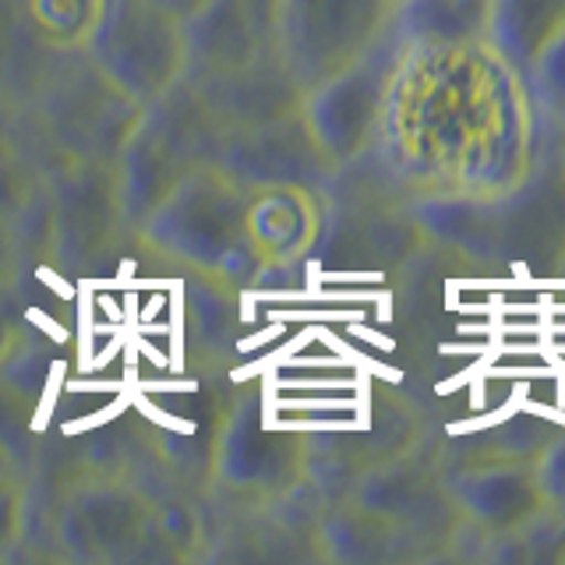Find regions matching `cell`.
Here are the masks:
<instances>
[{
    "label": "cell",
    "instance_id": "obj_1",
    "mask_svg": "<svg viewBox=\"0 0 565 565\" xmlns=\"http://www.w3.org/2000/svg\"><path fill=\"white\" fill-rule=\"evenodd\" d=\"M35 526L57 558L103 565L173 562L156 530V499L124 473L75 463L67 473L50 477L46 491L25 481L22 537Z\"/></svg>",
    "mask_w": 565,
    "mask_h": 565
},
{
    "label": "cell",
    "instance_id": "obj_2",
    "mask_svg": "<svg viewBox=\"0 0 565 565\" xmlns=\"http://www.w3.org/2000/svg\"><path fill=\"white\" fill-rule=\"evenodd\" d=\"M247 188L216 163L194 167L146 223L135 244L181 273H209L252 294L262 282V265L247 244Z\"/></svg>",
    "mask_w": 565,
    "mask_h": 565
},
{
    "label": "cell",
    "instance_id": "obj_3",
    "mask_svg": "<svg viewBox=\"0 0 565 565\" xmlns=\"http://www.w3.org/2000/svg\"><path fill=\"white\" fill-rule=\"evenodd\" d=\"M138 117L141 103L106 82L85 53H71L43 93L8 124L50 170L57 163H117Z\"/></svg>",
    "mask_w": 565,
    "mask_h": 565
},
{
    "label": "cell",
    "instance_id": "obj_4",
    "mask_svg": "<svg viewBox=\"0 0 565 565\" xmlns=\"http://www.w3.org/2000/svg\"><path fill=\"white\" fill-rule=\"evenodd\" d=\"M220 128L209 117L194 88L181 78L163 96L141 106V117L120 149L114 173L124 220L135 230L146 223L149 212L167 199V194L184 181V177L212 163L216 156Z\"/></svg>",
    "mask_w": 565,
    "mask_h": 565
},
{
    "label": "cell",
    "instance_id": "obj_5",
    "mask_svg": "<svg viewBox=\"0 0 565 565\" xmlns=\"http://www.w3.org/2000/svg\"><path fill=\"white\" fill-rule=\"evenodd\" d=\"M50 255L46 269L75 282L103 276L135 244L124 220L114 163H57L46 170Z\"/></svg>",
    "mask_w": 565,
    "mask_h": 565
},
{
    "label": "cell",
    "instance_id": "obj_6",
    "mask_svg": "<svg viewBox=\"0 0 565 565\" xmlns=\"http://www.w3.org/2000/svg\"><path fill=\"white\" fill-rule=\"evenodd\" d=\"M300 473H305V452L290 446V431L282 424H273L265 399L258 393L226 399L202 499L220 509L279 502Z\"/></svg>",
    "mask_w": 565,
    "mask_h": 565
},
{
    "label": "cell",
    "instance_id": "obj_7",
    "mask_svg": "<svg viewBox=\"0 0 565 565\" xmlns=\"http://www.w3.org/2000/svg\"><path fill=\"white\" fill-rule=\"evenodd\" d=\"M85 61L135 103H152L184 78V32L156 0H106Z\"/></svg>",
    "mask_w": 565,
    "mask_h": 565
},
{
    "label": "cell",
    "instance_id": "obj_8",
    "mask_svg": "<svg viewBox=\"0 0 565 565\" xmlns=\"http://www.w3.org/2000/svg\"><path fill=\"white\" fill-rule=\"evenodd\" d=\"M379 11L382 0H279L273 46L308 93L361 57Z\"/></svg>",
    "mask_w": 565,
    "mask_h": 565
},
{
    "label": "cell",
    "instance_id": "obj_9",
    "mask_svg": "<svg viewBox=\"0 0 565 565\" xmlns=\"http://www.w3.org/2000/svg\"><path fill=\"white\" fill-rule=\"evenodd\" d=\"M212 163L247 191L315 188L329 170V156L315 141L305 114L297 110L258 128L220 131Z\"/></svg>",
    "mask_w": 565,
    "mask_h": 565
},
{
    "label": "cell",
    "instance_id": "obj_10",
    "mask_svg": "<svg viewBox=\"0 0 565 565\" xmlns=\"http://www.w3.org/2000/svg\"><path fill=\"white\" fill-rule=\"evenodd\" d=\"M184 82L194 88V96L202 99L220 131L258 128V124L297 114L305 103V85L294 78V71L276 53V46L241 67Z\"/></svg>",
    "mask_w": 565,
    "mask_h": 565
},
{
    "label": "cell",
    "instance_id": "obj_11",
    "mask_svg": "<svg viewBox=\"0 0 565 565\" xmlns=\"http://www.w3.org/2000/svg\"><path fill=\"white\" fill-rule=\"evenodd\" d=\"M184 78L241 67L273 46L269 29L247 0H205L184 22Z\"/></svg>",
    "mask_w": 565,
    "mask_h": 565
},
{
    "label": "cell",
    "instance_id": "obj_12",
    "mask_svg": "<svg viewBox=\"0 0 565 565\" xmlns=\"http://www.w3.org/2000/svg\"><path fill=\"white\" fill-rule=\"evenodd\" d=\"M247 244L262 265V282L269 287L273 276L290 269L300 255L311 252L318 234V212L311 188H258L247 191Z\"/></svg>",
    "mask_w": 565,
    "mask_h": 565
},
{
    "label": "cell",
    "instance_id": "obj_13",
    "mask_svg": "<svg viewBox=\"0 0 565 565\" xmlns=\"http://www.w3.org/2000/svg\"><path fill=\"white\" fill-rule=\"evenodd\" d=\"M67 57L35 29L25 0H0V120L22 114Z\"/></svg>",
    "mask_w": 565,
    "mask_h": 565
},
{
    "label": "cell",
    "instance_id": "obj_14",
    "mask_svg": "<svg viewBox=\"0 0 565 565\" xmlns=\"http://www.w3.org/2000/svg\"><path fill=\"white\" fill-rule=\"evenodd\" d=\"M184 276V343L188 358L209 371H220L244 340V290L209 273Z\"/></svg>",
    "mask_w": 565,
    "mask_h": 565
},
{
    "label": "cell",
    "instance_id": "obj_15",
    "mask_svg": "<svg viewBox=\"0 0 565 565\" xmlns=\"http://www.w3.org/2000/svg\"><path fill=\"white\" fill-rule=\"evenodd\" d=\"M43 181L46 170L25 146V138L8 120H0V220L11 223L35 199Z\"/></svg>",
    "mask_w": 565,
    "mask_h": 565
},
{
    "label": "cell",
    "instance_id": "obj_16",
    "mask_svg": "<svg viewBox=\"0 0 565 565\" xmlns=\"http://www.w3.org/2000/svg\"><path fill=\"white\" fill-rule=\"evenodd\" d=\"M106 0H25V11L61 53H82Z\"/></svg>",
    "mask_w": 565,
    "mask_h": 565
},
{
    "label": "cell",
    "instance_id": "obj_17",
    "mask_svg": "<svg viewBox=\"0 0 565 565\" xmlns=\"http://www.w3.org/2000/svg\"><path fill=\"white\" fill-rule=\"evenodd\" d=\"M35 414H40V406L0 382V452L8 456V463L22 477H29L35 463H40V452H35Z\"/></svg>",
    "mask_w": 565,
    "mask_h": 565
},
{
    "label": "cell",
    "instance_id": "obj_18",
    "mask_svg": "<svg viewBox=\"0 0 565 565\" xmlns=\"http://www.w3.org/2000/svg\"><path fill=\"white\" fill-rule=\"evenodd\" d=\"M25 523V477H0V555L22 544Z\"/></svg>",
    "mask_w": 565,
    "mask_h": 565
},
{
    "label": "cell",
    "instance_id": "obj_19",
    "mask_svg": "<svg viewBox=\"0 0 565 565\" xmlns=\"http://www.w3.org/2000/svg\"><path fill=\"white\" fill-rule=\"evenodd\" d=\"M22 276H25V265H22V255H18L14 230L8 220H0V297L14 290L18 282H22Z\"/></svg>",
    "mask_w": 565,
    "mask_h": 565
},
{
    "label": "cell",
    "instance_id": "obj_20",
    "mask_svg": "<svg viewBox=\"0 0 565 565\" xmlns=\"http://www.w3.org/2000/svg\"><path fill=\"white\" fill-rule=\"evenodd\" d=\"M156 4H159V8H167L173 18H181V22H184V18H188L191 11H199V8L205 4V0H156Z\"/></svg>",
    "mask_w": 565,
    "mask_h": 565
},
{
    "label": "cell",
    "instance_id": "obj_21",
    "mask_svg": "<svg viewBox=\"0 0 565 565\" xmlns=\"http://www.w3.org/2000/svg\"><path fill=\"white\" fill-rule=\"evenodd\" d=\"M247 4L255 8V14L262 18V25L269 29V35H273V14H276V4H279V0H247Z\"/></svg>",
    "mask_w": 565,
    "mask_h": 565
},
{
    "label": "cell",
    "instance_id": "obj_22",
    "mask_svg": "<svg viewBox=\"0 0 565 565\" xmlns=\"http://www.w3.org/2000/svg\"><path fill=\"white\" fill-rule=\"evenodd\" d=\"M0 477H22V473H18V470L8 463V456H4V452H0Z\"/></svg>",
    "mask_w": 565,
    "mask_h": 565
}]
</instances>
